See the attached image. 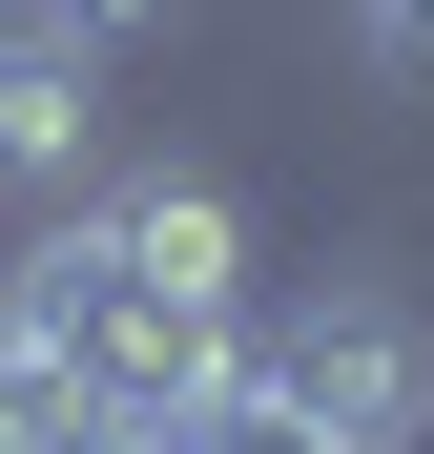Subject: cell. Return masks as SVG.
<instances>
[{"instance_id":"cell-5","label":"cell","mask_w":434,"mask_h":454,"mask_svg":"<svg viewBox=\"0 0 434 454\" xmlns=\"http://www.w3.org/2000/svg\"><path fill=\"white\" fill-rule=\"evenodd\" d=\"M331 21L373 42V83H414V104H434V0H331Z\"/></svg>"},{"instance_id":"cell-4","label":"cell","mask_w":434,"mask_h":454,"mask_svg":"<svg viewBox=\"0 0 434 454\" xmlns=\"http://www.w3.org/2000/svg\"><path fill=\"white\" fill-rule=\"evenodd\" d=\"M83 434H104V393H83L21 310H0V454H83Z\"/></svg>"},{"instance_id":"cell-1","label":"cell","mask_w":434,"mask_h":454,"mask_svg":"<svg viewBox=\"0 0 434 454\" xmlns=\"http://www.w3.org/2000/svg\"><path fill=\"white\" fill-rule=\"evenodd\" d=\"M0 310L83 372L104 413H186V393H228V351H249V227L186 166L166 186H104V207H62L21 269H0Z\"/></svg>"},{"instance_id":"cell-6","label":"cell","mask_w":434,"mask_h":454,"mask_svg":"<svg viewBox=\"0 0 434 454\" xmlns=\"http://www.w3.org/2000/svg\"><path fill=\"white\" fill-rule=\"evenodd\" d=\"M83 454H228V393H186V413H104Z\"/></svg>"},{"instance_id":"cell-3","label":"cell","mask_w":434,"mask_h":454,"mask_svg":"<svg viewBox=\"0 0 434 454\" xmlns=\"http://www.w3.org/2000/svg\"><path fill=\"white\" fill-rule=\"evenodd\" d=\"M83 145H104V42H62V21L0 0V207L83 186Z\"/></svg>"},{"instance_id":"cell-7","label":"cell","mask_w":434,"mask_h":454,"mask_svg":"<svg viewBox=\"0 0 434 454\" xmlns=\"http://www.w3.org/2000/svg\"><path fill=\"white\" fill-rule=\"evenodd\" d=\"M21 21H62V42H124V21H166V0H21Z\"/></svg>"},{"instance_id":"cell-2","label":"cell","mask_w":434,"mask_h":454,"mask_svg":"<svg viewBox=\"0 0 434 454\" xmlns=\"http://www.w3.org/2000/svg\"><path fill=\"white\" fill-rule=\"evenodd\" d=\"M249 393L269 413H311V434H351V454H393L414 413H434V351H414V310H393V289L373 269H331V289H289V310H249Z\"/></svg>"}]
</instances>
